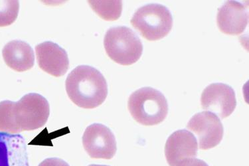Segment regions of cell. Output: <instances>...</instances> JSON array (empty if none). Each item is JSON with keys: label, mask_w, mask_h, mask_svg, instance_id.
I'll use <instances>...</instances> for the list:
<instances>
[{"label": "cell", "mask_w": 249, "mask_h": 166, "mask_svg": "<svg viewBox=\"0 0 249 166\" xmlns=\"http://www.w3.org/2000/svg\"><path fill=\"white\" fill-rule=\"evenodd\" d=\"M83 147L91 158L110 160L115 156L117 147L115 136L109 128L93 124L85 129Z\"/></svg>", "instance_id": "cell-6"}, {"label": "cell", "mask_w": 249, "mask_h": 166, "mask_svg": "<svg viewBox=\"0 0 249 166\" xmlns=\"http://www.w3.org/2000/svg\"><path fill=\"white\" fill-rule=\"evenodd\" d=\"M179 166H209L203 160L199 159L192 158L186 160L181 164Z\"/></svg>", "instance_id": "cell-17"}, {"label": "cell", "mask_w": 249, "mask_h": 166, "mask_svg": "<svg viewBox=\"0 0 249 166\" xmlns=\"http://www.w3.org/2000/svg\"><path fill=\"white\" fill-rule=\"evenodd\" d=\"M92 10L107 21H115L119 19L123 10L121 1H89Z\"/></svg>", "instance_id": "cell-13"}, {"label": "cell", "mask_w": 249, "mask_h": 166, "mask_svg": "<svg viewBox=\"0 0 249 166\" xmlns=\"http://www.w3.org/2000/svg\"><path fill=\"white\" fill-rule=\"evenodd\" d=\"M8 134H18L44 127L50 114V104L37 93L23 96L18 102L7 100Z\"/></svg>", "instance_id": "cell-2"}, {"label": "cell", "mask_w": 249, "mask_h": 166, "mask_svg": "<svg viewBox=\"0 0 249 166\" xmlns=\"http://www.w3.org/2000/svg\"><path fill=\"white\" fill-rule=\"evenodd\" d=\"M187 128L197 135L199 148L210 149L219 145L223 139L224 129L217 115L209 111L193 116Z\"/></svg>", "instance_id": "cell-7"}, {"label": "cell", "mask_w": 249, "mask_h": 166, "mask_svg": "<svg viewBox=\"0 0 249 166\" xmlns=\"http://www.w3.org/2000/svg\"><path fill=\"white\" fill-rule=\"evenodd\" d=\"M18 1H0V27L12 25L19 14Z\"/></svg>", "instance_id": "cell-14"}, {"label": "cell", "mask_w": 249, "mask_h": 166, "mask_svg": "<svg viewBox=\"0 0 249 166\" xmlns=\"http://www.w3.org/2000/svg\"><path fill=\"white\" fill-rule=\"evenodd\" d=\"M39 68L51 75L60 77L66 74L69 67L68 55L57 43L45 41L36 47Z\"/></svg>", "instance_id": "cell-11"}, {"label": "cell", "mask_w": 249, "mask_h": 166, "mask_svg": "<svg viewBox=\"0 0 249 166\" xmlns=\"http://www.w3.org/2000/svg\"><path fill=\"white\" fill-rule=\"evenodd\" d=\"M248 22V5L245 3L227 1L218 10L217 23L223 34L239 36L244 32Z\"/></svg>", "instance_id": "cell-10"}, {"label": "cell", "mask_w": 249, "mask_h": 166, "mask_svg": "<svg viewBox=\"0 0 249 166\" xmlns=\"http://www.w3.org/2000/svg\"><path fill=\"white\" fill-rule=\"evenodd\" d=\"M201 105L204 110L212 111L224 119L230 116L237 107L235 92L226 84H211L203 91Z\"/></svg>", "instance_id": "cell-8"}, {"label": "cell", "mask_w": 249, "mask_h": 166, "mask_svg": "<svg viewBox=\"0 0 249 166\" xmlns=\"http://www.w3.org/2000/svg\"><path fill=\"white\" fill-rule=\"evenodd\" d=\"M38 166H69V165L61 159L52 158L46 159Z\"/></svg>", "instance_id": "cell-16"}, {"label": "cell", "mask_w": 249, "mask_h": 166, "mask_svg": "<svg viewBox=\"0 0 249 166\" xmlns=\"http://www.w3.org/2000/svg\"><path fill=\"white\" fill-rule=\"evenodd\" d=\"M5 64L17 72H24L34 67V50L28 43L19 40L9 42L2 50Z\"/></svg>", "instance_id": "cell-12"}, {"label": "cell", "mask_w": 249, "mask_h": 166, "mask_svg": "<svg viewBox=\"0 0 249 166\" xmlns=\"http://www.w3.org/2000/svg\"><path fill=\"white\" fill-rule=\"evenodd\" d=\"M0 166H10L8 147L1 140H0Z\"/></svg>", "instance_id": "cell-15"}, {"label": "cell", "mask_w": 249, "mask_h": 166, "mask_svg": "<svg viewBox=\"0 0 249 166\" xmlns=\"http://www.w3.org/2000/svg\"><path fill=\"white\" fill-rule=\"evenodd\" d=\"M128 109L132 118L141 125H158L168 116V100L159 91L143 87L131 94Z\"/></svg>", "instance_id": "cell-3"}, {"label": "cell", "mask_w": 249, "mask_h": 166, "mask_svg": "<svg viewBox=\"0 0 249 166\" xmlns=\"http://www.w3.org/2000/svg\"><path fill=\"white\" fill-rule=\"evenodd\" d=\"M65 87L72 103L83 109L99 107L108 95L105 76L97 69L88 65H81L72 70L67 76Z\"/></svg>", "instance_id": "cell-1"}, {"label": "cell", "mask_w": 249, "mask_h": 166, "mask_svg": "<svg viewBox=\"0 0 249 166\" xmlns=\"http://www.w3.org/2000/svg\"><path fill=\"white\" fill-rule=\"evenodd\" d=\"M130 23L145 39L158 41L170 34L173 18L170 11L164 5L150 3L136 10Z\"/></svg>", "instance_id": "cell-5"}, {"label": "cell", "mask_w": 249, "mask_h": 166, "mask_svg": "<svg viewBox=\"0 0 249 166\" xmlns=\"http://www.w3.org/2000/svg\"><path fill=\"white\" fill-rule=\"evenodd\" d=\"M197 140L192 132L179 129L170 135L165 145V155L170 166H179L197 154Z\"/></svg>", "instance_id": "cell-9"}, {"label": "cell", "mask_w": 249, "mask_h": 166, "mask_svg": "<svg viewBox=\"0 0 249 166\" xmlns=\"http://www.w3.org/2000/svg\"><path fill=\"white\" fill-rule=\"evenodd\" d=\"M89 166H104V165H96V164H91V165Z\"/></svg>", "instance_id": "cell-18"}, {"label": "cell", "mask_w": 249, "mask_h": 166, "mask_svg": "<svg viewBox=\"0 0 249 166\" xmlns=\"http://www.w3.org/2000/svg\"><path fill=\"white\" fill-rule=\"evenodd\" d=\"M104 46L109 57L121 65H132L141 57L143 45L137 35L129 27H112L107 31Z\"/></svg>", "instance_id": "cell-4"}]
</instances>
